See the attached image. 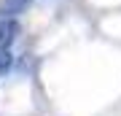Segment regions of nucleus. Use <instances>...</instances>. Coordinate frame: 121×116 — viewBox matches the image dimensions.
Returning <instances> with one entry per match:
<instances>
[{"mask_svg": "<svg viewBox=\"0 0 121 116\" xmlns=\"http://www.w3.org/2000/svg\"><path fill=\"white\" fill-rule=\"evenodd\" d=\"M13 65V54H11V49H0V76L5 73Z\"/></svg>", "mask_w": 121, "mask_h": 116, "instance_id": "7ed1b4c3", "label": "nucleus"}, {"mask_svg": "<svg viewBox=\"0 0 121 116\" xmlns=\"http://www.w3.org/2000/svg\"><path fill=\"white\" fill-rule=\"evenodd\" d=\"M22 27L16 19H0V49H11V43L19 38Z\"/></svg>", "mask_w": 121, "mask_h": 116, "instance_id": "f257e3e1", "label": "nucleus"}, {"mask_svg": "<svg viewBox=\"0 0 121 116\" xmlns=\"http://www.w3.org/2000/svg\"><path fill=\"white\" fill-rule=\"evenodd\" d=\"M30 5V0H0V19H16Z\"/></svg>", "mask_w": 121, "mask_h": 116, "instance_id": "f03ea898", "label": "nucleus"}]
</instances>
